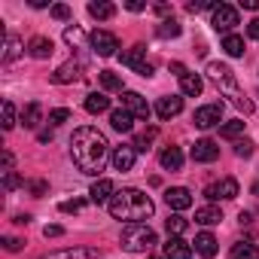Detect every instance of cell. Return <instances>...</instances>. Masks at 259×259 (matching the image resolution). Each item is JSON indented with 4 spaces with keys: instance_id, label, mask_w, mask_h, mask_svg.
Segmentation results:
<instances>
[{
    "instance_id": "1",
    "label": "cell",
    "mask_w": 259,
    "mask_h": 259,
    "mask_svg": "<svg viewBox=\"0 0 259 259\" xmlns=\"http://www.w3.org/2000/svg\"><path fill=\"white\" fill-rule=\"evenodd\" d=\"M107 153H110V144H107L104 132H98V128H92V125H82V128L73 132V138H70V159H73V165L82 174L95 177L104 168Z\"/></svg>"
},
{
    "instance_id": "2",
    "label": "cell",
    "mask_w": 259,
    "mask_h": 259,
    "mask_svg": "<svg viewBox=\"0 0 259 259\" xmlns=\"http://www.w3.org/2000/svg\"><path fill=\"white\" fill-rule=\"evenodd\" d=\"M110 217L113 220H125V223H141V220H150L156 213V204L147 192L141 189H119L113 198H110Z\"/></svg>"
},
{
    "instance_id": "3",
    "label": "cell",
    "mask_w": 259,
    "mask_h": 259,
    "mask_svg": "<svg viewBox=\"0 0 259 259\" xmlns=\"http://www.w3.org/2000/svg\"><path fill=\"white\" fill-rule=\"evenodd\" d=\"M207 76L217 82V89L226 95V98H232V104L238 107V110H244V113H253V104L244 98V92L238 89V79H235V73L229 70V64H220V61H210L207 64Z\"/></svg>"
},
{
    "instance_id": "4",
    "label": "cell",
    "mask_w": 259,
    "mask_h": 259,
    "mask_svg": "<svg viewBox=\"0 0 259 259\" xmlns=\"http://www.w3.org/2000/svg\"><path fill=\"white\" fill-rule=\"evenodd\" d=\"M119 241H122V247H125L128 253H147L153 244H159V235H156L147 223H128V226L122 229Z\"/></svg>"
},
{
    "instance_id": "5",
    "label": "cell",
    "mask_w": 259,
    "mask_h": 259,
    "mask_svg": "<svg viewBox=\"0 0 259 259\" xmlns=\"http://www.w3.org/2000/svg\"><path fill=\"white\" fill-rule=\"evenodd\" d=\"M119 58H122V64H125L128 70H135L138 76H153V64L147 61V55H144V49H141V46H135V49H125Z\"/></svg>"
},
{
    "instance_id": "6",
    "label": "cell",
    "mask_w": 259,
    "mask_h": 259,
    "mask_svg": "<svg viewBox=\"0 0 259 259\" xmlns=\"http://www.w3.org/2000/svg\"><path fill=\"white\" fill-rule=\"evenodd\" d=\"M238 25V10L235 7H229V4H220L217 10H213V16H210V28L213 31H223L226 37H229V31Z\"/></svg>"
},
{
    "instance_id": "7",
    "label": "cell",
    "mask_w": 259,
    "mask_h": 259,
    "mask_svg": "<svg viewBox=\"0 0 259 259\" xmlns=\"http://www.w3.org/2000/svg\"><path fill=\"white\" fill-rule=\"evenodd\" d=\"M122 107L132 113L135 119H150V113H153L150 104H147V98L138 95V92H125V95H122Z\"/></svg>"
},
{
    "instance_id": "8",
    "label": "cell",
    "mask_w": 259,
    "mask_h": 259,
    "mask_svg": "<svg viewBox=\"0 0 259 259\" xmlns=\"http://www.w3.org/2000/svg\"><path fill=\"white\" fill-rule=\"evenodd\" d=\"M92 49H95V55L110 58V55L119 49V40H116V34H110V31H95V34H92Z\"/></svg>"
},
{
    "instance_id": "9",
    "label": "cell",
    "mask_w": 259,
    "mask_h": 259,
    "mask_svg": "<svg viewBox=\"0 0 259 259\" xmlns=\"http://www.w3.org/2000/svg\"><path fill=\"white\" fill-rule=\"evenodd\" d=\"M220 119H223V104H204L192 116V122L198 128H213V125H220Z\"/></svg>"
},
{
    "instance_id": "10",
    "label": "cell",
    "mask_w": 259,
    "mask_h": 259,
    "mask_svg": "<svg viewBox=\"0 0 259 259\" xmlns=\"http://www.w3.org/2000/svg\"><path fill=\"white\" fill-rule=\"evenodd\" d=\"M238 195V180L235 177H226V180H220V183H213V186H207L204 189V198H210V201H229V198H235Z\"/></svg>"
},
{
    "instance_id": "11",
    "label": "cell",
    "mask_w": 259,
    "mask_h": 259,
    "mask_svg": "<svg viewBox=\"0 0 259 259\" xmlns=\"http://www.w3.org/2000/svg\"><path fill=\"white\" fill-rule=\"evenodd\" d=\"M165 204L171 210H186V207H192V192L186 186H171L165 192Z\"/></svg>"
},
{
    "instance_id": "12",
    "label": "cell",
    "mask_w": 259,
    "mask_h": 259,
    "mask_svg": "<svg viewBox=\"0 0 259 259\" xmlns=\"http://www.w3.org/2000/svg\"><path fill=\"white\" fill-rule=\"evenodd\" d=\"M110 159H113V168L116 171H132L135 168V159H138V150L132 144H125V147H116Z\"/></svg>"
},
{
    "instance_id": "13",
    "label": "cell",
    "mask_w": 259,
    "mask_h": 259,
    "mask_svg": "<svg viewBox=\"0 0 259 259\" xmlns=\"http://www.w3.org/2000/svg\"><path fill=\"white\" fill-rule=\"evenodd\" d=\"M165 259H192V244L177 238V235H171L165 241Z\"/></svg>"
},
{
    "instance_id": "14",
    "label": "cell",
    "mask_w": 259,
    "mask_h": 259,
    "mask_svg": "<svg viewBox=\"0 0 259 259\" xmlns=\"http://www.w3.org/2000/svg\"><path fill=\"white\" fill-rule=\"evenodd\" d=\"M192 159H195V162H217V159H220V147H217L210 138H201V141H195V147H192Z\"/></svg>"
},
{
    "instance_id": "15",
    "label": "cell",
    "mask_w": 259,
    "mask_h": 259,
    "mask_svg": "<svg viewBox=\"0 0 259 259\" xmlns=\"http://www.w3.org/2000/svg\"><path fill=\"white\" fill-rule=\"evenodd\" d=\"M113 195H116L113 180H98V183H92V189H89V198H92L95 204H110Z\"/></svg>"
},
{
    "instance_id": "16",
    "label": "cell",
    "mask_w": 259,
    "mask_h": 259,
    "mask_svg": "<svg viewBox=\"0 0 259 259\" xmlns=\"http://www.w3.org/2000/svg\"><path fill=\"white\" fill-rule=\"evenodd\" d=\"M79 70H82V64L70 58V61H64V64H61V67H58V70L52 73V79H55L58 85H67V82H73V79H79Z\"/></svg>"
},
{
    "instance_id": "17",
    "label": "cell",
    "mask_w": 259,
    "mask_h": 259,
    "mask_svg": "<svg viewBox=\"0 0 259 259\" xmlns=\"http://www.w3.org/2000/svg\"><path fill=\"white\" fill-rule=\"evenodd\" d=\"M180 110H183V98H174V95L159 98V104H156L159 119H174V116H180Z\"/></svg>"
},
{
    "instance_id": "18",
    "label": "cell",
    "mask_w": 259,
    "mask_h": 259,
    "mask_svg": "<svg viewBox=\"0 0 259 259\" xmlns=\"http://www.w3.org/2000/svg\"><path fill=\"white\" fill-rule=\"evenodd\" d=\"M110 125H113V132H122V135H128L135 128V116L128 113L125 107H119V110H113L110 113Z\"/></svg>"
},
{
    "instance_id": "19",
    "label": "cell",
    "mask_w": 259,
    "mask_h": 259,
    "mask_svg": "<svg viewBox=\"0 0 259 259\" xmlns=\"http://www.w3.org/2000/svg\"><path fill=\"white\" fill-rule=\"evenodd\" d=\"M159 162H162L165 171H180V168H183V153H180V147H165L162 156H159Z\"/></svg>"
},
{
    "instance_id": "20",
    "label": "cell",
    "mask_w": 259,
    "mask_h": 259,
    "mask_svg": "<svg viewBox=\"0 0 259 259\" xmlns=\"http://www.w3.org/2000/svg\"><path fill=\"white\" fill-rule=\"evenodd\" d=\"M195 253L204 256V259H213V256H217V238H213L210 232L195 235Z\"/></svg>"
},
{
    "instance_id": "21",
    "label": "cell",
    "mask_w": 259,
    "mask_h": 259,
    "mask_svg": "<svg viewBox=\"0 0 259 259\" xmlns=\"http://www.w3.org/2000/svg\"><path fill=\"white\" fill-rule=\"evenodd\" d=\"M40 259H95V250H89V247H67V250H55L49 256H40Z\"/></svg>"
},
{
    "instance_id": "22",
    "label": "cell",
    "mask_w": 259,
    "mask_h": 259,
    "mask_svg": "<svg viewBox=\"0 0 259 259\" xmlns=\"http://www.w3.org/2000/svg\"><path fill=\"white\" fill-rule=\"evenodd\" d=\"M85 110H89L92 116L107 113V110H110V98H107L104 92H92V95H85Z\"/></svg>"
},
{
    "instance_id": "23",
    "label": "cell",
    "mask_w": 259,
    "mask_h": 259,
    "mask_svg": "<svg viewBox=\"0 0 259 259\" xmlns=\"http://www.w3.org/2000/svg\"><path fill=\"white\" fill-rule=\"evenodd\" d=\"M180 89H183V95L198 98V95L204 92V82H201V76H198V73H186V76H180Z\"/></svg>"
},
{
    "instance_id": "24",
    "label": "cell",
    "mask_w": 259,
    "mask_h": 259,
    "mask_svg": "<svg viewBox=\"0 0 259 259\" xmlns=\"http://www.w3.org/2000/svg\"><path fill=\"white\" fill-rule=\"evenodd\" d=\"M223 220V210L220 207H213V204H207V207H198L195 210V223H201V226H217Z\"/></svg>"
},
{
    "instance_id": "25",
    "label": "cell",
    "mask_w": 259,
    "mask_h": 259,
    "mask_svg": "<svg viewBox=\"0 0 259 259\" xmlns=\"http://www.w3.org/2000/svg\"><path fill=\"white\" fill-rule=\"evenodd\" d=\"M28 52H31L34 58H49V55H52V40H49V37H34V40L28 43Z\"/></svg>"
},
{
    "instance_id": "26",
    "label": "cell",
    "mask_w": 259,
    "mask_h": 259,
    "mask_svg": "<svg viewBox=\"0 0 259 259\" xmlns=\"http://www.w3.org/2000/svg\"><path fill=\"white\" fill-rule=\"evenodd\" d=\"M98 82H101L104 92H122V76L113 73V70H101L98 73Z\"/></svg>"
},
{
    "instance_id": "27",
    "label": "cell",
    "mask_w": 259,
    "mask_h": 259,
    "mask_svg": "<svg viewBox=\"0 0 259 259\" xmlns=\"http://www.w3.org/2000/svg\"><path fill=\"white\" fill-rule=\"evenodd\" d=\"M89 13L98 19V22H107L116 16V7L113 4H104V0H95V4H89Z\"/></svg>"
},
{
    "instance_id": "28",
    "label": "cell",
    "mask_w": 259,
    "mask_h": 259,
    "mask_svg": "<svg viewBox=\"0 0 259 259\" xmlns=\"http://www.w3.org/2000/svg\"><path fill=\"white\" fill-rule=\"evenodd\" d=\"M40 116H43V110H40V104L34 101V104H28V107L22 110V125H25V128H37V125H40Z\"/></svg>"
},
{
    "instance_id": "29",
    "label": "cell",
    "mask_w": 259,
    "mask_h": 259,
    "mask_svg": "<svg viewBox=\"0 0 259 259\" xmlns=\"http://www.w3.org/2000/svg\"><path fill=\"white\" fill-rule=\"evenodd\" d=\"M223 49H226V55L241 58V55H244V40H241L238 34H229V37H223Z\"/></svg>"
},
{
    "instance_id": "30",
    "label": "cell",
    "mask_w": 259,
    "mask_h": 259,
    "mask_svg": "<svg viewBox=\"0 0 259 259\" xmlns=\"http://www.w3.org/2000/svg\"><path fill=\"white\" fill-rule=\"evenodd\" d=\"M232 259H259V250L247 241H238V244H232Z\"/></svg>"
},
{
    "instance_id": "31",
    "label": "cell",
    "mask_w": 259,
    "mask_h": 259,
    "mask_svg": "<svg viewBox=\"0 0 259 259\" xmlns=\"http://www.w3.org/2000/svg\"><path fill=\"white\" fill-rule=\"evenodd\" d=\"M19 55H22V40L10 34V37H7V46H4V61L10 64V61H16Z\"/></svg>"
},
{
    "instance_id": "32",
    "label": "cell",
    "mask_w": 259,
    "mask_h": 259,
    "mask_svg": "<svg viewBox=\"0 0 259 259\" xmlns=\"http://www.w3.org/2000/svg\"><path fill=\"white\" fill-rule=\"evenodd\" d=\"M241 132H244V119H232V122H226V125L220 128V138L232 141V138H238Z\"/></svg>"
},
{
    "instance_id": "33",
    "label": "cell",
    "mask_w": 259,
    "mask_h": 259,
    "mask_svg": "<svg viewBox=\"0 0 259 259\" xmlns=\"http://www.w3.org/2000/svg\"><path fill=\"white\" fill-rule=\"evenodd\" d=\"M186 226H189V223H186L180 213H174V217H168V220H165V229H168V235H177V238L186 232Z\"/></svg>"
},
{
    "instance_id": "34",
    "label": "cell",
    "mask_w": 259,
    "mask_h": 259,
    "mask_svg": "<svg viewBox=\"0 0 259 259\" xmlns=\"http://www.w3.org/2000/svg\"><path fill=\"white\" fill-rule=\"evenodd\" d=\"M180 22L177 19H165L162 25H159V37H180Z\"/></svg>"
},
{
    "instance_id": "35",
    "label": "cell",
    "mask_w": 259,
    "mask_h": 259,
    "mask_svg": "<svg viewBox=\"0 0 259 259\" xmlns=\"http://www.w3.org/2000/svg\"><path fill=\"white\" fill-rule=\"evenodd\" d=\"M82 40H85V37H82V31H79L76 25L64 31V43H67V46H73V49H82Z\"/></svg>"
},
{
    "instance_id": "36",
    "label": "cell",
    "mask_w": 259,
    "mask_h": 259,
    "mask_svg": "<svg viewBox=\"0 0 259 259\" xmlns=\"http://www.w3.org/2000/svg\"><path fill=\"white\" fill-rule=\"evenodd\" d=\"M13 125H16V107H13V101H4V128L10 132Z\"/></svg>"
},
{
    "instance_id": "37",
    "label": "cell",
    "mask_w": 259,
    "mask_h": 259,
    "mask_svg": "<svg viewBox=\"0 0 259 259\" xmlns=\"http://www.w3.org/2000/svg\"><path fill=\"white\" fill-rule=\"evenodd\" d=\"M67 119H70V110H64V107H58V110L49 113V122H52V125H61V122H67Z\"/></svg>"
},
{
    "instance_id": "38",
    "label": "cell",
    "mask_w": 259,
    "mask_h": 259,
    "mask_svg": "<svg viewBox=\"0 0 259 259\" xmlns=\"http://www.w3.org/2000/svg\"><path fill=\"white\" fill-rule=\"evenodd\" d=\"M153 135H156V132H147V135H141V138H138L132 147H135L138 153H147V150H150V141H153Z\"/></svg>"
},
{
    "instance_id": "39",
    "label": "cell",
    "mask_w": 259,
    "mask_h": 259,
    "mask_svg": "<svg viewBox=\"0 0 259 259\" xmlns=\"http://www.w3.org/2000/svg\"><path fill=\"white\" fill-rule=\"evenodd\" d=\"M235 156H238V159L253 156V144H250V141H238V144H235Z\"/></svg>"
},
{
    "instance_id": "40",
    "label": "cell",
    "mask_w": 259,
    "mask_h": 259,
    "mask_svg": "<svg viewBox=\"0 0 259 259\" xmlns=\"http://www.w3.org/2000/svg\"><path fill=\"white\" fill-rule=\"evenodd\" d=\"M4 186H7V189H16V186H22V177H19L16 171H4Z\"/></svg>"
},
{
    "instance_id": "41",
    "label": "cell",
    "mask_w": 259,
    "mask_h": 259,
    "mask_svg": "<svg viewBox=\"0 0 259 259\" xmlns=\"http://www.w3.org/2000/svg\"><path fill=\"white\" fill-rule=\"evenodd\" d=\"M52 19H58V22H67V19H70V7H64V4L52 7Z\"/></svg>"
},
{
    "instance_id": "42",
    "label": "cell",
    "mask_w": 259,
    "mask_h": 259,
    "mask_svg": "<svg viewBox=\"0 0 259 259\" xmlns=\"http://www.w3.org/2000/svg\"><path fill=\"white\" fill-rule=\"evenodd\" d=\"M61 210H64V213H79V210H82V201H79V198L64 201V204H61Z\"/></svg>"
},
{
    "instance_id": "43",
    "label": "cell",
    "mask_w": 259,
    "mask_h": 259,
    "mask_svg": "<svg viewBox=\"0 0 259 259\" xmlns=\"http://www.w3.org/2000/svg\"><path fill=\"white\" fill-rule=\"evenodd\" d=\"M4 247H7V250H10V253H19V250H22V241H19V238H13V235H10V238H4Z\"/></svg>"
},
{
    "instance_id": "44",
    "label": "cell",
    "mask_w": 259,
    "mask_h": 259,
    "mask_svg": "<svg viewBox=\"0 0 259 259\" xmlns=\"http://www.w3.org/2000/svg\"><path fill=\"white\" fill-rule=\"evenodd\" d=\"M43 235H46V238H61V235H64V229H61V226H46V229H43Z\"/></svg>"
},
{
    "instance_id": "45",
    "label": "cell",
    "mask_w": 259,
    "mask_h": 259,
    "mask_svg": "<svg viewBox=\"0 0 259 259\" xmlns=\"http://www.w3.org/2000/svg\"><path fill=\"white\" fill-rule=\"evenodd\" d=\"M247 34H250L253 40H259V19H253V22L247 25Z\"/></svg>"
},
{
    "instance_id": "46",
    "label": "cell",
    "mask_w": 259,
    "mask_h": 259,
    "mask_svg": "<svg viewBox=\"0 0 259 259\" xmlns=\"http://www.w3.org/2000/svg\"><path fill=\"white\" fill-rule=\"evenodd\" d=\"M128 10H132V13H141V10H147V4H141V0H128V4H125Z\"/></svg>"
},
{
    "instance_id": "47",
    "label": "cell",
    "mask_w": 259,
    "mask_h": 259,
    "mask_svg": "<svg viewBox=\"0 0 259 259\" xmlns=\"http://www.w3.org/2000/svg\"><path fill=\"white\" fill-rule=\"evenodd\" d=\"M31 192H34V195H43V192H46V183H43V180H34V183H31Z\"/></svg>"
},
{
    "instance_id": "48",
    "label": "cell",
    "mask_w": 259,
    "mask_h": 259,
    "mask_svg": "<svg viewBox=\"0 0 259 259\" xmlns=\"http://www.w3.org/2000/svg\"><path fill=\"white\" fill-rule=\"evenodd\" d=\"M171 70H174V73H177V76H186V73H189V70H186V67H183V64H180V61H174V64H171Z\"/></svg>"
},
{
    "instance_id": "49",
    "label": "cell",
    "mask_w": 259,
    "mask_h": 259,
    "mask_svg": "<svg viewBox=\"0 0 259 259\" xmlns=\"http://www.w3.org/2000/svg\"><path fill=\"white\" fill-rule=\"evenodd\" d=\"M244 10H259V0H241Z\"/></svg>"
},
{
    "instance_id": "50",
    "label": "cell",
    "mask_w": 259,
    "mask_h": 259,
    "mask_svg": "<svg viewBox=\"0 0 259 259\" xmlns=\"http://www.w3.org/2000/svg\"><path fill=\"white\" fill-rule=\"evenodd\" d=\"M16 223H19V226H28V223H31V217H28V213H22V217H16Z\"/></svg>"
},
{
    "instance_id": "51",
    "label": "cell",
    "mask_w": 259,
    "mask_h": 259,
    "mask_svg": "<svg viewBox=\"0 0 259 259\" xmlns=\"http://www.w3.org/2000/svg\"><path fill=\"white\" fill-rule=\"evenodd\" d=\"M150 259H165V256H150Z\"/></svg>"
}]
</instances>
